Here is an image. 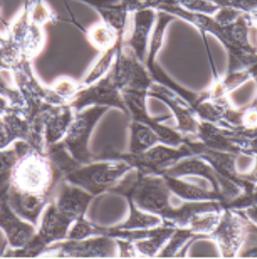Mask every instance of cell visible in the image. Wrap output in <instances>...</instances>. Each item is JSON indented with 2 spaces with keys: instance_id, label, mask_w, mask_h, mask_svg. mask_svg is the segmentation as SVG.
I'll use <instances>...</instances> for the list:
<instances>
[{
  "instance_id": "f35d334b",
  "label": "cell",
  "mask_w": 257,
  "mask_h": 259,
  "mask_svg": "<svg viewBox=\"0 0 257 259\" xmlns=\"http://www.w3.org/2000/svg\"><path fill=\"white\" fill-rule=\"evenodd\" d=\"M163 0H143V8L144 7H149V8H153L155 9V7L162 3Z\"/></svg>"
},
{
  "instance_id": "e0dca14e",
  "label": "cell",
  "mask_w": 257,
  "mask_h": 259,
  "mask_svg": "<svg viewBox=\"0 0 257 259\" xmlns=\"http://www.w3.org/2000/svg\"><path fill=\"white\" fill-rule=\"evenodd\" d=\"M73 223L74 221L62 213L56 205L50 202L41 215L34 235L48 248L54 243L65 240Z\"/></svg>"
},
{
  "instance_id": "484cf974",
  "label": "cell",
  "mask_w": 257,
  "mask_h": 259,
  "mask_svg": "<svg viewBox=\"0 0 257 259\" xmlns=\"http://www.w3.org/2000/svg\"><path fill=\"white\" fill-rule=\"evenodd\" d=\"M131 153L133 154L142 153L148 150L152 146L161 143L159 137L150 127L135 120H133V122L131 123Z\"/></svg>"
},
{
  "instance_id": "30bf717a",
  "label": "cell",
  "mask_w": 257,
  "mask_h": 259,
  "mask_svg": "<svg viewBox=\"0 0 257 259\" xmlns=\"http://www.w3.org/2000/svg\"><path fill=\"white\" fill-rule=\"evenodd\" d=\"M116 239L107 235H95L84 239H65L50 245L42 256L59 257H114L117 255Z\"/></svg>"
},
{
  "instance_id": "6da1fadb",
  "label": "cell",
  "mask_w": 257,
  "mask_h": 259,
  "mask_svg": "<svg viewBox=\"0 0 257 259\" xmlns=\"http://www.w3.org/2000/svg\"><path fill=\"white\" fill-rule=\"evenodd\" d=\"M155 10L181 18L198 27L202 33L209 32L216 35L229 51L228 71L250 68L256 65V51L249 42L250 27L252 22L255 21L254 16L243 13L233 22L224 25L219 23L213 16L191 13L166 3L158 4Z\"/></svg>"
},
{
  "instance_id": "44dd1931",
  "label": "cell",
  "mask_w": 257,
  "mask_h": 259,
  "mask_svg": "<svg viewBox=\"0 0 257 259\" xmlns=\"http://www.w3.org/2000/svg\"><path fill=\"white\" fill-rule=\"evenodd\" d=\"M177 227L162 223L153 228L152 234L144 239L135 240L134 244L139 256L152 257L156 256L160 249L168 242L170 236L173 234Z\"/></svg>"
},
{
  "instance_id": "d6a6232c",
  "label": "cell",
  "mask_w": 257,
  "mask_h": 259,
  "mask_svg": "<svg viewBox=\"0 0 257 259\" xmlns=\"http://www.w3.org/2000/svg\"><path fill=\"white\" fill-rule=\"evenodd\" d=\"M27 3L29 5V18L32 23L43 27V25L56 20V15L44 0H27Z\"/></svg>"
},
{
  "instance_id": "9c48e42d",
  "label": "cell",
  "mask_w": 257,
  "mask_h": 259,
  "mask_svg": "<svg viewBox=\"0 0 257 259\" xmlns=\"http://www.w3.org/2000/svg\"><path fill=\"white\" fill-rule=\"evenodd\" d=\"M68 104L74 110L75 114L87 107L100 105L106 107H118L122 109L127 116H130L122 92L116 85L112 74L109 72L94 83L79 89Z\"/></svg>"
},
{
  "instance_id": "74e56055",
  "label": "cell",
  "mask_w": 257,
  "mask_h": 259,
  "mask_svg": "<svg viewBox=\"0 0 257 259\" xmlns=\"http://www.w3.org/2000/svg\"><path fill=\"white\" fill-rule=\"evenodd\" d=\"M10 107H11L10 101L6 97L0 95V117H3L10 109Z\"/></svg>"
},
{
  "instance_id": "7a4b0ae2",
  "label": "cell",
  "mask_w": 257,
  "mask_h": 259,
  "mask_svg": "<svg viewBox=\"0 0 257 259\" xmlns=\"http://www.w3.org/2000/svg\"><path fill=\"white\" fill-rule=\"evenodd\" d=\"M62 179L45 154L29 151L19 157L13 168L11 186L31 194H52Z\"/></svg>"
},
{
  "instance_id": "ab89813d",
  "label": "cell",
  "mask_w": 257,
  "mask_h": 259,
  "mask_svg": "<svg viewBox=\"0 0 257 259\" xmlns=\"http://www.w3.org/2000/svg\"><path fill=\"white\" fill-rule=\"evenodd\" d=\"M8 26H9V23H7L5 21L2 14H0V29H2V33L5 35H7V33H8Z\"/></svg>"
},
{
  "instance_id": "9a60e30c",
  "label": "cell",
  "mask_w": 257,
  "mask_h": 259,
  "mask_svg": "<svg viewBox=\"0 0 257 259\" xmlns=\"http://www.w3.org/2000/svg\"><path fill=\"white\" fill-rule=\"evenodd\" d=\"M0 229L6 235L10 249L24 247L36 232V226L18 215L10 206L7 198L0 200Z\"/></svg>"
},
{
  "instance_id": "f1b7e54d",
  "label": "cell",
  "mask_w": 257,
  "mask_h": 259,
  "mask_svg": "<svg viewBox=\"0 0 257 259\" xmlns=\"http://www.w3.org/2000/svg\"><path fill=\"white\" fill-rule=\"evenodd\" d=\"M44 31L43 27L31 22L28 32L20 46L22 59L31 61L35 58L44 46Z\"/></svg>"
},
{
  "instance_id": "8fae6325",
  "label": "cell",
  "mask_w": 257,
  "mask_h": 259,
  "mask_svg": "<svg viewBox=\"0 0 257 259\" xmlns=\"http://www.w3.org/2000/svg\"><path fill=\"white\" fill-rule=\"evenodd\" d=\"M157 11L144 7L131 13L122 34V42L131 46L138 59L145 63Z\"/></svg>"
},
{
  "instance_id": "8992f818",
  "label": "cell",
  "mask_w": 257,
  "mask_h": 259,
  "mask_svg": "<svg viewBox=\"0 0 257 259\" xmlns=\"http://www.w3.org/2000/svg\"><path fill=\"white\" fill-rule=\"evenodd\" d=\"M11 70L16 87L25 101L28 119L47 106L67 104L54 93L51 87H44L35 78L30 61L21 59L11 67Z\"/></svg>"
},
{
  "instance_id": "4dcf8cb0",
  "label": "cell",
  "mask_w": 257,
  "mask_h": 259,
  "mask_svg": "<svg viewBox=\"0 0 257 259\" xmlns=\"http://www.w3.org/2000/svg\"><path fill=\"white\" fill-rule=\"evenodd\" d=\"M162 3L177 6L182 10L191 13L208 16H213L221 9V7L211 2V0H163Z\"/></svg>"
},
{
  "instance_id": "ffe728a7",
  "label": "cell",
  "mask_w": 257,
  "mask_h": 259,
  "mask_svg": "<svg viewBox=\"0 0 257 259\" xmlns=\"http://www.w3.org/2000/svg\"><path fill=\"white\" fill-rule=\"evenodd\" d=\"M95 8L100 14L102 22L113 27L119 34H123L130 12L123 5L122 0H81Z\"/></svg>"
},
{
  "instance_id": "1f68e13d",
  "label": "cell",
  "mask_w": 257,
  "mask_h": 259,
  "mask_svg": "<svg viewBox=\"0 0 257 259\" xmlns=\"http://www.w3.org/2000/svg\"><path fill=\"white\" fill-rule=\"evenodd\" d=\"M221 214L222 211H209L200 213L191 222L188 228L197 234L205 235L206 238H208V234L217 227Z\"/></svg>"
},
{
  "instance_id": "ba28073f",
  "label": "cell",
  "mask_w": 257,
  "mask_h": 259,
  "mask_svg": "<svg viewBox=\"0 0 257 259\" xmlns=\"http://www.w3.org/2000/svg\"><path fill=\"white\" fill-rule=\"evenodd\" d=\"M254 226L242 210L224 209L217 227L208 234V238L216 240L222 256H238Z\"/></svg>"
},
{
  "instance_id": "277c9868",
  "label": "cell",
  "mask_w": 257,
  "mask_h": 259,
  "mask_svg": "<svg viewBox=\"0 0 257 259\" xmlns=\"http://www.w3.org/2000/svg\"><path fill=\"white\" fill-rule=\"evenodd\" d=\"M188 137V136H187ZM195 153L187 142L178 147L164 144H156L139 154L133 153H104L95 155L94 160L98 159H122L130 163L134 169L144 174L159 175L162 171L170 168L182 158L194 156Z\"/></svg>"
},
{
  "instance_id": "2e32d148",
  "label": "cell",
  "mask_w": 257,
  "mask_h": 259,
  "mask_svg": "<svg viewBox=\"0 0 257 259\" xmlns=\"http://www.w3.org/2000/svg\"><path fill=\"white\" fill-rule=\"evenodd\" d=\"M51 195L26 193L11 186L7 194V201L18 215L38 226L43 211L51 202Z\"/></svg>"
},
{
  "instance_id": "603a6c76",
  "label": "cell",
  "mask_w": 257,
  "mask_h": 259,
  "mask_svg": "<svg viewBox=\"0 0 257 259\" xmlns=\"http://www.w3.org/2000/svg\"><path fill=\"white\" fill-rule=\"evenodd\" d=\"M130 203V217L123 224L115 226L117 229L135 230V229H150L162 224V219L154 213L147 212L140 209L132 199H127Z\"/></svg>"
},
{
  "instance_id": "5bb4252c",
  "label": "cell",
  "mask_w": 257,
  "mask_h": 259,
  "mask_svg": "<svg viewBox=\"0 0 257 259\" xmlns=\"http://www.w3.org/2000/svg\"><path fill=\"white\" fill-rule=\"evenodd\" d=\"M51 196V202L56 207L74 222L85 215L90 203L95 197L64 178L57 183Z\"/></svg>"
},
{
  "instance_id": "cb8c5ba5",
  "label": "cell",
  "mask_w": 257,
  "mask_h": 259,
  "mask_svg": "<svg viewBox=\"0 0 257 259\" xmlns=\"http://www.w3.org/2000/svg\"><path fill=\"white\" fill-rule=\"evenodd\" d=\"M121 43H122V38L119 40V42L115 46L102 52L101 57L95 62V64L93 66L91 67V69L84 75L83 79L79 83V89L94 83L95 81L99 80L100 78H102L103 76L106 75L107 72L111 70V68L115 62V59L117 57V52L119 50Z\"/></svg>"
},
{
  "instance_id": "d6986e66",
  "label": "cell",
  "mask_w": 257,
  "mask_h": 259,
  "mask_svg": "<svg viewBox=\"0 0 257 259\" xmlns=\"http://www.w3.org/2000/svg\"><path fill=\"white\" fill-rule=\"evenodd\" d=\"M166 180L171 193L183 201H220L223 204V198L212 188L206 186H198L180 179V177H172L161 174Z\"/></svg>"
},
{
  "instance_id": "5b68a950",
  "label": "cell",
  "mask_w": 257,
  "mask_h": 259,
  "mask_svg": "<svg viewBox=\"0 0 257 259\" xmlns=\"http://www.w3.org/2000/svg\"><path fill=\"white\" fill-rule=\"evenodd\" d=\"M108 72L122 93L130 92L147 96L149 88L154 82L145 63L138 59L131 46L123 42Z\"/></svg>"
},
{
  "instance_id": "e575fe53",
  "label": "cell",
  "mask_w": 257,
  "mask_h": 259,
  "mask_svg": "<svg viewBox=\"0 0 257 259\" xmlns=\"http://www.w3.org/2000/svg\"><path fill=\"white\" fill-rule=\"evenodd\" d=\"M51 89L61 99L69 103L71 98L79 90V83L70 77H61L52 83Z\"/></svg>"
},
{
  "instance_id": "7c38bea8",
  "label": "cell",
  "mask_w": 257,
  "mask_h": 259,
  "mask_svg": "<svg viewBox=\"0 0 257 259\" xmlns=\"http://www.w3.org/2000/svg\"><path fill=\"white\" fill-rule=\"evenodd\" d=\"M122 95L128 109V113H130V116L133 117V120L150 127L159 137L162 144L172 147H178L187 141V136H183L178 131H176V129L159 123V121L166 120L168 119V117L159 119H152L151 117H149V115L147 114L145 102L147 96L137 93H130V92H123Z\"/></svg>"
},
{
  "instance_id": "ac0fdd59",
  "label": "cell",
  "mask_w": 257,
  "mask_h": 259,
  "mask_svg": "<svg viewBox=\"0 0 257 259\" xmlns=\"http://www.w3.org/2000/svg\"><path fill=\"white\" fill-rule=\"evenodd\" d=\"M74 115V110L68 103L52 105L47 109L44 129L46 148L64 140Z\"/></svg>"
},
{
  "instance_id": "d590c367",
  "label": "cell",
  "mask_w": 257,
  "mask_h": 259,
  "mask_svg": "<svg viewBox=\"0 0 257 259\" xmlns=\"http://www.w3.org/2000/svg\"><path fill=\"white\" fill-rule=\"evenodd\" d=\"M117 248L119 251L120 257H137L139 256L137 249L133 240H128L124 238H115Z\"/></svg>"
},
{
  "instance_id": "f546056e",
  "label": "cell",
  "mask_w": 257,
  "mask_h": 259,
  "mask_svg": "<svg viewBox=\"0 0 257 259\" xmlns=\"http://www.w3.org/2000/svg\"><path fill=\"white\" fill-rule=\"evenodd\" d=\"M105 227L96 225L93 222L87 220L84 217L76 220L68 231L66 239L79 240L95 235H104Z\"/></svg>"
},
{
  "instance_id": "4316f807",
  "label": "cell",
  "mask_w": 257,
  "mask_h": 259,
  "mask_svg": "<svg viewBox=\"0 0 257 259\" xmlns=\"http://www.w3.org/2000/svg\"><path fill=\"white\" fill-rule=\"evenodd\" d=\"M198 238H206L205 235L197 234L193 232L190 228H176L173 234L168 239V244L160 249V252L156 256L159 257H174L177 256L178 252H182L185 246H189Z\"/></svg>"
},
{
  "instance_id": "52a82bcc",
  "label": "cell",
  "mask_w": 257,
  "mask_h": 259,
  "mask_svg": "<svg viewBox=\"0 0 257 259\" xmlns=\"http://www.w3.org/2000/svg\"><path fill=\"white\" fill-rule=\"evenodd\" d=\"M108 107L90 106L74 115L63 142L72 156L79 163L94 161L95 155L89 150V142L94 128Z\"/></svg>"
},
{
  "instance_id": "d4e9b609",
  "label": "cell",
  "mask_w": 257,
  "mask_h": 259,
  "mask_svg": "<svg viewBox=\"0 0 257 259\" xmlns=\"http://www.w3.org/2000/svg\"><path fill=\"white\" fill-rule=\"evenodd\" d=\"M87 36L91 45L102 52L115 46L122 38L121 34L104 22L92 25L87 31Z\"/></svg>"
},
{
  "instance_id": "7402d4cb",
  "label": "cell",
  "mask_w": 257,
  "mask_h": 259,
  "mask_svg": "<svg viewBox=\"0 0 257 259\" xmlns=\"http://www.w3.org/2000/svg\"><path fill=\"white\" fill-rule=\"evenodd\" d=\"M45 155L51 162L53 169L63 178L81 164L72 156L63 141L47 147Z\"/></svg>"
},
{
  "instance_id": "3957f363",
  "label": "cell",
  "mask_w": 257,
  "mask_h": 259,
  "mask_svg": "<svg viewBox=\"0 0 257 259\" xmlns=\"http://www.w3.org/2000/svg\"><path fill=\"white\" fill-rule=\"evenodd\" d=\"M133 166L122 159H98L80 164L64 179L93 196L108 192Z\"/></svg>"
},
{
  "instance_id": "83f0119b",
  "label": "cell",
  "mask_w": 257,
  "mask_h": 259,
  "mask_svg": "<svg viewBox=\"0 0 257 259\" xmlns=\"http://www.w3.org/2000/svg\"><path fill=\"white\" fill-rule=\"evenodd\" d=\"M0 95L10 101L11 106L23 109L27 115L25 101L16 87L12 70L2 62H0Z\"/></svg>"
},
{
  "instance_id": "8d00e7d4",
  "label": "cell",
  "mask_w": 257,
  "mask_h": 259,
  "mask_svg": "<svg viewBox=\"0 0 257 259\" xmlns=\"http://www.w3.org/2000/svg\"><path fill=\"white\" fill-rule=\"evenodd\" d=\"M122 3L130 13L143 8V0H122Z\"/></svg>"
},
{
  "instance_id": "836d02e7",
  "label": "cell",
  "mask_w": 257,
  "mask_h": 259,
  "mask_svg": "<svg viewBox=\"0 0 257 259\" xmlns=\"http://www.w3.org/2000/svg\"><path fill=\"white\" fill-rule=\"evenodd\" d=\"M21 59L20 50L7 35L0 32V62L11 68Z\"/></svg>"
},
{
  "instance_id": "4fadbf2b",
  "label": "cell",
  "mask_w": 257,
  "mask_h": 259,
  "mask_svg": "<svg viewBox=\"0 0 257 259\" xmlns=\"http://www.w3.org/2000/svg\"><path fill=\"white\" fill-rule=\"evenodd\" d=\"M147 96L158 98L170 106L176 117V131L183 136H194L196 134L199 120L194 108L176 92L162 84L153 82L148 90Z\"/></svg>"
}]
</instances>
